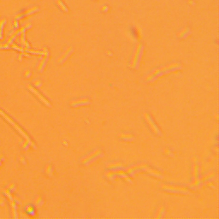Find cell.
<instances>
[{"mask_svg": "<svg viewBox=\"0 0 219 219\" xmlns=\"http://www.w3.org/2000/svg\"><path fill=\"white\" fill-rule=\"evenodd\" d=\"M0 115L2 116V117H4V119H6V121L8 122L9 123H10V124H11V125H12L13 127H14V128H15V129H16L17 131H18V132H19L20 134H21V135H22V136H23L24 138H25V140H26V141H28V142H29V143H30V145L34 146V144H33V142H32V141H30V139H29V137H28V134H26L25 132H24V130H22V128H21V127H19V126H18L16 123H15V122H14L12 119H11L10 117H9V116H7L6 114H5V113H4V111H1V110H0Z\"/></svg>", "mask_w": 219, "mask_h": 219, "instance_id": "6da1fadb", "label": "cell"}, {"mask_svg": "<svg viewBox=\"0 0 219 219\" xmlns=\"http://www.w3.org/2000/svg\"><path fill=\"white\" fill-rule=\"evenodd\" d=\"M180 66H181V65H180V63H172L168 64V65H166V66L160 67V68H155V69H154V70H153L152 72H151V74H150L148 75V76L146 77L145 80H148L149 78H151V77H152L153 75H155V74H157V73L163 72V71L170 70V69H173V68H179Z\"/></svg>", "mask_w": 219, "mask_h": 219, "instance_id": "7a4b0ae2", "label": "cell"}, {"mask_svg": "<svg viewBox=\"0 0 219 219\" xmlns=\"http://www.w3.org/2000/svg\"><path fill=\"white\" fill-rule=\"evenodd\" d=\"M141 48H142V45H141V43L136 44L135 49H134V54H133V56H132V59H131V62H130V63H129V67L134 68V67L135 66L137 61L139 60V57L141 56L140 54H141Z\"/></svg>", "mask_w": 219, "mask_h": 219, "instance_id": "3957f363", "label": "cell"}, {"mask_svg": "<svg viewBox=\"0 0 219 219\" xmlns=\"http://www.w3.org/2000/svg\"><path fill=\"white\" fill-rule=\"evenodd\" d=\"M161 188L166 190H170L173 192H181V193H187V188L182 186H176V185H170V184H161Z\"/></svg>", "mask_w": 219, "mask_h": 219, "instance_id": "277c9868", "label": "cell"}, {"mask_svg": "<svg viewBox=\"0 0 219 219\" xmlns=\"http://www.w3.org/2000/svg\"><path fill=\"white\" fill-rule=\"evenodd\" d=\"M143 117L145 118L146 122V123L148 124L149 128H151V130L152 131L153 133L155 134H160V131H159V128H157V126H156V124L153 122L152 119L151 118V117L147 114V113H143Z\"/></svg>", "mask_w": 219, "mask_h": 219, "instance_id": "5b68a950", "label": "cell"}, {"mask_svg": "<svg viewBox=\"0 0 219 219\" xmlns=\"http://www.w3.org/2000/svg\"><path fill=\"white\" fill-rule=\"evenodd\" d=\"M27 87H28V88L30 90V91L32 92L34 94V95L36 96V97L39 98V99L40 100V101L43 103V104H45V105H47V106H50V105H51V104H50V103H49V101H47V100L45 99V98H44V97H43V96L41 95V94L39 93V92L37 91V90L35 89V88H34V87H33L32 86L28 85V86H27Z\"/></svg>", "mask_w": 219, "mask_h": 219, "instance_id": "8992f818", "label": "cell"}, {"mask_svg": "<svg viewBox=\"0 0 219 219\" xmlns=\"http://www.w3.org/2000/svg\"><path fill=\"white\" fill-rule=\"evenodd\" d=\"M89 99L87 98H79V99H74V100H71L70 102L68 103L69 105H72V106H77V105H81V104H89Z\"/></svg>", "mask_w": 219, "mask_h": 219, "instance_id": "52a82bcc", "label": "cell"}, {"mask_svg": "<svg viewBox=\"0 0 219 219\" xmlns=\"http://www.w3.org/2000/svg\"><path fill=\"white\" fill-rule=\"evenodd\" d=\"M72 51H73V49H72V47L71 46L67 47L66 49H65V51H63V53L62 55L60 56L59 58H58V63H62L63 61V60L65 59L68 55H69V53H70Z\"/></svg>", "mask_w": 219, "mask_h": 219, "instance_id": "ba28073f", "label": "cell"}, {"mask_svg": "<svg viewBox=\"0 0 219 219\" xmlns=\"http://www.w3.org/2000/svg\"><path fill=\"white\" fill-rule=\"evenodd\" d=\"M38 10H39V9L37 8L36 6H34V7H32V8H30V9H28V10H27L25 12H22V13H21V14H18V15H16L15 16V18H20V17L23 16V15H25L33 14L34 12H35V11H38Z\"/></svg>", "mask_w": 219, "mask_h": 219, "instance_id": "9c48e42d", "label": "cell"}, {"mask_svg": "<svg viewBox=\"0 0 219 219\" xmlns=\"http://www.w3.org/2000/svg\"><path fill=\"white\" fill-rule=\"evenodd\" d=\"M98 153H100V150H99V149H97V150H95L93 152H92L90 155H87V157H85L84 158H82V159L81 160V163H83V164H85V163H87V162L88 161L89 159L92 158L93 157H96V156L98 155Z\"/></svg>", "mask_w": 219, "mask_h": 219, "instance_id": "30bf717a", "label": "cell"}, {"mask_svg": "<svg viewBox=\"0 0 219 219\" xmlns=\"http://www.w3.org/2000/svg\"><path fill=\"white\" fill-rule=\"evenodd\" d=\"M56 4L58 5V7L59 8L60 10L63 11V12H68V10L67 8V6L64 4V3L63 2L62 0H55Z\"/></svg>", "mask_w": 219, "mask_h": 219, "instance_id": "8fae6325", "label": "cell"}, {"mask_svg": "<svg viewBox=\"0 0 219 219\" xmlns=\"http://www.w3.org/2000/svg\"><path fill=\"white\" fill-rule=\"evenodd\" d=\"M188 33H189V28H188V27H184L182 29L180 30V31L177 33L176 37L179 39L183 38V37H185L186 34H187Z\"/></svg>", "mask_w": 219, "mask_h": 219, "instance_id": "7c38bea8", "label": "cell"}, {"mask_svg": "<svg viewBox=\"0 0 219 219\" xmlns=\"http://www.w3.org/2000/svg\"><path fill=\"white\" fill-rule=\"evenodd\" d=\"M118 137H119L120 139H122V140H127V141H130V140H133V138H134V136H133V134H129V133H120V134H118Z\"/></svg>", "mask_w": 219, "mask_h": 219, "instance_id": "4fadbf2b", "label": "cell"}, {"mask_svg": "<svg viewBox=\"0 0 219 219\" xmlns=\"http://www.w3.org/2000/svg\"><path fill=\"white\" fill-rule=\"evenodd\" d=\"M122 163L120 162H114V163H111V164H107V168H116V167H121Z\"/></svg>", "mask_w": 219, "mask_h": 219, "instance_id": "5bb4252c", "label": "cell"}, {"mask_svg": "<svg viewBox=\"0 0 219 219\" xmlns=\"http://www.w3.org/2000/svg\"><path fill=\"white\" fill-rule=\"evenodd\" d=\"M195 161H196L195 157H194V164H193V175H194V179L197 178V165H196Z\"/></svg>", "mask_w": 219, "mask_h": 219, "instance_id": "9a60e30c", "label": "cell"}, {"mask_svg": "<svg viewBox=\"0 0 219 219\" xmlns=\"http://www.w3.org/2000/svg\"><path fill=\"white\" fill-rule=\"evenodd\" d=\"M146 172L150 173V174L155 175H157V176H160V175H161V174H160L159 171H157V170H152V169H147Z\"/></svg>", "mask_w": 219, "mask_h": 219, "instance_id": "2e32d148", "label": "cell"}, {"mask_svg": "<svg viewBox=\"0 0 219 219\" xmlns=\"http://www.w3.org/2000/svg\"><path fill=\"white\" fill-rule=\"evenodd\" d=\"M5 23V20L2 19L0 21V39L2 38V33H3V27H4V24Z\"/></svg>", "mask_w": 219, "mask_h": 219, "instance_id": "e0dca14e", "label": "cell"}, {"mask_svg": "<svg viewBox=\"0 0 219 219\" xmlns=\"http://www.w3.org/2000/svg\"><path fill=\"white\" fill-rule=\"evenodd\" d=\"M164 211V206L163 205H161V206L159 207V208L157 209V215L155 216V217H159L160 215H161L162 211Z\"/></svg>", "mask_w": 219, "mask_h": 219, "instance_id": "ac0fdd59", "label": "cell"}, {"mask_svg": "<svg viewBox=\"0 0 219 219\" xmlns=\"http://www.w3.org/2000/svg\"><path fill=\"white\" fill-rule=\"evenodd\" d=\"M109 10V7L107 6V5H103V6H101V8H100V10L103 11V12H106V11H108Z\"/></svg>", "mask_w": 219, "mask_h": 219, "instance_id": "d6986e66", "label": "cell"}, {"mask_svg": "<svg viewBox=\"0 0 219 219\" xmlns=\"http://www.w3.org/2000/svg\"><path fill=\"white\" fill-rule=\"evenodd\" d=\"M26 211H28V213H30V212H32V211H34V209H33V207L28 206V207H27V209H26Z\"/></svg>", "mask_w": 219, "mask_h": 219, "instance_id": "ffe728a7", "label": "cell"}, {"mask_svg": "<svg viewBox=\"0 0 219 219\" xmlns=\"http://www.w3.org/2000/svg\"><path fill=\"white\" fill-rule=\"evenodd\" d=\"M164 153H165V154H170V151L169 149L167 148H164Z\"/></svg>", "mask_w": 219, "mask_h": 219, "instance_id": "44dd1931", "label": "cell"}, {"mask_svg": "<svg viewBox=\"0 0 219 219\" xmlns=\"http://www.w3.org/2000/svg\"><path fill=\"white\" fill-rule=\"evenodd\" d=\"M50 169H51V165H47V167H46V173L47 174H50L51 173V171H50Z\"/></svg>", "mask_w": 219, "mask_h": 219, "instance_id": "7402d4cb", "label": "cell"}]
</instances>
